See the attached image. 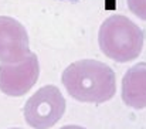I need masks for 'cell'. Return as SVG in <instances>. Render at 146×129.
I'll return each instance as SVG.
<instances>
[{
	"label": "cell",
	"instance_id": "obj_2",
	"mask_svg": "<svg viewBox=\"0 0 146 129\" xmlns=\"http://www.w3.org/2000/svg\"><path fill=\"white\" fill-rule=\"evenodd\" d=\"M143 41L145 36L141 27L122 14L109 16L99 27V48L116 63L136 60L142 53Z\"/></svg>",
	"mask_w": 146,
	"mask_h": 129
},
{
	"label": "cell",
	"instance_id": "obj_3",
	"mask_svg": "<svg viewBox=\"0 0 146 129\" xmlns=\"http://www.w3.org/2000/svg\"><path fill=\"white\" fill-rule=\"evenodd\" d=\"M26 122L34 129L54 126L65 112V98L54 85H46L31 95L24 105Z\"/></svg>",
	"mask_w": 146,
	"mask_h": 129
},
{
	"label": "cell",
	"instance_id": "obj_9",
	"mask_svg": "<svg viewBox=\"0 0 146 129\" xmlns=\"http://www.w3.org/2000/svg\"><path fill=\"white\" fill-rule=\"evenodd\" d=\"M10 129H20V128H10Z\"/></svg>",
	"mask_w": 146,
	"mask_h": 129
},
{
	"label": "cell",
	"instance_id": "obj_5",
	"mask_svg": "<svg viewBox=\"0 0 146 129\" xmlns=\"http://www.w3.org/2000/svg\"><path fill=\"white\" fill-rule=\"evenodd\" d=\"M29 34L13 17L0 16V63L14 64L30 55Z\"/></svg>",
	"mask_w": 146,
	"mask_h": 129
},
{
	"label": "cell",
	"instance_id": "obj_7",
	"mask_svg": "<svg viewBox=\"0 0 146 129\" xmlns=\"http://www.w3.org/2000/svg\"><path fill=\"white\" fill-rule=\"evenodd\" d=\"M129 10L141 20L146 21V0H126Z\"/></svg>",
	"mask_w": 146,
	"mask_h": 129
},
{
	"label": "cell",
	"instance_id": "obj_6",
	"mask_svg": "<svg viewBox=\"0 0 146 129\" xmlns=\"http://www.w3.org/2000/svg\"><path fill=\"white\" fill-rule=\"evenodd\" d=\"M122 101L133 108H146V63L131 67L122 78Z\"/></svg>",
	"mask_w": 146,
	"mask_h": 129
},
{
	"label": "cell",
	"instance_id": "obj_1",
	"mask_svg": "<svg viewBox=\"0 0 146 129\" xmlns=\"http://www.w3.org/2000/svg\"><path fill=\"white\" fill-rule=\"evenodd\" d=\"M61 81L70 96L80 102L102 104L112 99L116 92L113 70L97 60H80L70 64Z\"/></svg>",
	"mask_w": 146,
	"mask_h": 129
},
{
	"label": "cell",
	"instance_id": "obj_8",
	"mask_svg": "<svg viewBox=\"0 0 146 129\" xmlns=\"http://www.w3.org/2000/svg\"><path fill=\"white\" fill-rule=\"evenodd\" d=\"M60 129H85V128L78 126V125H67V126H62V128H60Z\"/></svg>",
	"mask_w": 146,
	"mask_h": 129
},
{
	"label": "cell",
	"instance_id": "obj_4",
	"mask_svg": "<svg viewBox=\"0 0 146 129\" xmlns=\"http://www.w3.org/2000/svg\"><path fill=\"white\" fill-rule=\"evenodd\" d=\"M38 75L40 65L34 53L20 63H0V91L9 96H21L34 86Z\"/></svg>",
	"mask_w": 146,
	"mask_h": 129
}]
</instances>
